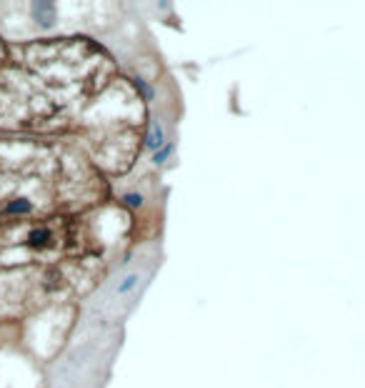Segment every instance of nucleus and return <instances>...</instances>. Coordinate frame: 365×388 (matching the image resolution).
I'll return each mask as SVG.
<instances>
[{"label":"nucleus","mask_w":365,"mask_h":388,"mask_svg":"<svg viewBox=\"0 0 365 388\" xmlns=\"http://www.w3.org/2000/svg\"><path fill=\"white\" fill-rule=\"evenodd\" d=\"M148 148L153 153H158V150L163 148V128L158 125V123H153L150 125V133H148Z\"/></svg>","instance_id":"f03ea898"},{"label":"nucleus","mask_w":365,"mask_h":388,"mask_svg":"<svg viewBox=\"0 0 365 388\" xmlns=\"http://www.w3.org/2000/svg\"><path fill=\"white\" fill-rule=\"evenodd\" d=\"M53 15H55V10H53L50 3H38V5H35V18H38L43 25H50V23H53Z\"/></svg>","instance_id":"f257e3e1"},{"label":"nucleus","mask_w":365,"mask_h":388,"mask_svg":"<svg viewBox=\"0 0 365 388\" xmlns=\"http://www.w3.org/2000/svg\"><path fill=\"white\" fill-rule=\"evenodd\" d=\"M125 203H130V206H140V203H143V198H140V196H135V193H130V196H125Z\"/></svg>","instance_id":"423d86ee"},{"label":"nucleus","mask_w":365,"mask_h":388,"mask_svg":"<svg viewBox=\"0 0 365 388\" xmlns=\"http://www.w3.org/2000/svg\"><path fill=\"white\" fill-rule=\"evenodd\" d=\"M48 238H50V233H48L45 228H35L28 240H31V245H38V248H43V245L48 243Z\"/></svg>","instance_id":"7ed1b4c3"},{"label":"nucleus","mask_w":365,"mask_h":388,"mask_svg":"<svg viewBox=\"0 0 365 388\" xmlns=\"http://www.w3.org/2000/svg\"><path fill=\"white\" fill-rule=\"evenodd\" d=\"M170 153H173V146H163V148L155 153V163H158V165H160V163H165Z\"/></svg>","instance_id":"39448f33"},{"label":"nucleus","mask_w":365,"mask_h":388,"mask_svg":"<svg viewBox=\"0 0 365 388\" xmlns=\"http://www.w3.org/2000/svg\"><path fill=\"white\" fill-rule=\"evenodd\" d=\"M31 210V203L28 201H13L8 208H5V213H28Z\"/></svg>","instance_id":"20e7f679"}]
</instances>
